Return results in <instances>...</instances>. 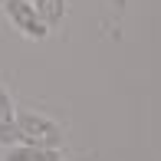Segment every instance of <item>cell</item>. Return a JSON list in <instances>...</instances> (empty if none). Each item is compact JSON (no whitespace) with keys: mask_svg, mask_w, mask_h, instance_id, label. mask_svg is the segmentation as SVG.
Masks as SVG:
<instances>
[{"mask_svg":"<svg viewBox=\"0 0 161 161\" xmlns=\"http://www.w3.org/2000/svg\"><path fill=\"white\" fill-rule=\"evenodd\" d=\"M3 161H63L56 148H36V145H13L7 148Z\"/></svg>","mask_w":161,"mask_h":161,"instance_id":"277c9868","label":"cell"},{"mask_svg":"<svg viewBox=\"0 0 161 161\" xmlns=\"http://www.w3.org/2000/svg\"><path fill=\"white\" fill-rule=\"evenodd\" d=\"M17 135L23 145H36V148H59L63 142V128L36 112H17Z\"/></svg>","mask_w":161,"mask_h":161,"instance_id":"6da1fadb","label":"cell"},{"mask_svg":"<svg viewBox=\"0 0 161 161\" xmlns=\"http://www.w3.org/2000/svg\"><path fill=\"white\" fill-rule=\"evenodd\" d=\"M30 3L36 7V13H40V20L46 26H56L66 13V0H30Z\"/></svg>","mask_w":161,"mask_h":161,"instance_id":"5b68a950","label":"cell"},{"mask_svg":"<svg viewBox=\"0 0 161 161\" xmlns=\"http://www.w3.org/2000/svg\"><path fill=\"white\" fill-rule=\"evenodd\" d=\"M3 13L13 23V30H20L26 40H43L49 33V26L40 20V13L30 0H3Z\"/></svg>","mask_w":161,"mask_h":161,"instance_id":"7a4b0ae2","label":"cell"},{"mask_svg":"<svg viewBox=\"0 0 161 161\" xmlns=\"http://www.w3.org/2000/svg\"><path fill=\"white\" fill-rule=\"evenodd\" d=\"M0 142L7 148H13L20 142V135H17V105H13V99L3 89H0Z\"/></svg>","mask_w":161,"mask_h":161,"instance_id":"3957f363","label":"cell"}]
</instances>
